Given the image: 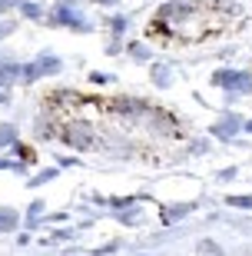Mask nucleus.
<instances>
[{
    "label": "nucleus",
    "instance_id": "obj_3",
    "mask_svg": "<svg viewBox=\"0 0 252 256\" xmlns=\"http://www.w3.org/2000/svg\"><path fill=\"white\" fill-rule=\"evenodd\" d=\"M37 66V74H56L60 70V60L56 57H40V64H33Z\"/></svg>",
    "mask_w": 252,
    "mask_h": 256
},
{
    "label": "nucleus",
    "instance_id": "obj_6",
    "mask_svg": "<svg viewBox=\"0 0 252 256\" xmlns=\"http://www.w3.org/2000/svg\"><path fill=\"white\" fill-rule=\"evenodd\" d=\"M199 253H203V256H223V250L216 246V243H203V246H199Z\"/></svg>",
    "mask_w": 252,
    "mask_h": 256
},
{
    "label": "nucleus",
    "instance_id": "obj_9",
    "mask_svg": "<svg viewBox=\"0 0 252 256\" xmlns=\"http://www.w3.org/2000/svg\"><path fill=\"white\" fill-rule=\"evenodd\" d=\"M47 180H53V170H47V173H40V176H33V186H40V183H47Z\"/></svg>",
    "mask_w": 252,
    "mask_h": 256
},
{
    "label": "nucleus",
    "instance_id": "obj_4",
    "mask_svg": "<svg viewBox=\"0 0 252 256\" xmlns=\"http://www.w3.org/2000/svg\"><path fill=\"white\" fill-rule=\"evenodd\" d=\"M13 140H17V130H13L10 124H3L0 126V146H10Z\"/></svg>",
    "mask_w": 252,
    "mask_h": 256
},
{
    "label": "nucleus",
    "instance_id": "obj_8",
    "mask_svg": "<svg viewBox=\"0 0 252 256\" xmlns=\"http://www.w3.org/2000/svg\"><path fill=\"white\" fill-rule=\"evenodd\" d=\"M229 203H233V206H252V196H233Z\"/></svg>",
    "mask_w": 252,
    "mask_h": 256
},
{
    "label": "nucleus",
    "instance_id": "obj_12",
    "mask_svg": "<svg viewBox=\"0 0 252 256\" xmlns=\"http://www.w3.org/2000/svg\"><path fill=\"white\" fill-rule=\"evenodd\" d=\"M0 104H7V94H3V90H0Z\"/></svg>",
    "mask_w": 252,
    "mask_h": 256
},
{
    "label": "nucleus",
    "instance_id": "obj_7",
    "mask_svg": "<svg viewBox=\"0 0 252 256\" xmlns=\"http://www.w3.org/2000/svg\"><path fill=\"white\" fill-rule=\"evenodd\" d=\"M23 14L37 20V17H40V7H37V4H23Z\"/></svg>",
    "mask_w": 252,
    "mask_h": 256
},
{
    "label": "nucleus",
    "instance_id": "obj_5",
    "mask_svg": "<svg viewBox=\"0 0 252 256\" xmlns=\"http://www.w3.org/2000/svg\"><path fill=\"white\" fill-rule=\"evenodd\" d=\"M13 76H17V66H0V86H10Z\"/></svg>",
    "mask_w": 252,
    "mask_h": 256
},
{
    "label": "nucleus",
    "instance_id": "obj_10",
    "mask_svg": "<svg viewBox=\"0 0 252 256\" xmlns=\"http://www.w3.org/2000/svg\"><path fill=\"white\" fill-rule=\"evenodd\" d=\"M10 30H13V24H0V40H3V37H7V34H10Z\"/></svg>",
    "mask_w": 252,
    "mask_h": 256
},
{
    "label": "nucleus",
    "instance_id": "obj_2",
    "mask_svg": "<svg viewBox=\"0 0 252 256\" xmlns=\"http://www.w3.org/2000/svg\"><path fill=\"white\" fill-rule=\"evenodd\" d=\"M10 230H17V213L0 206V233H10Z\"/></svg>",
    "mask_w": 252,
    "mask_h": 256
},
{
    "label": "nucleus",
    "instance_id": "obj_1",
    "mask_svg": "<svg viewBox=\"0 0 252 256\" xmlns=\"http://www.w3.org/2000/svg\"><path fill=\"white\" fill-rule=\"evenodd\" d=\"M63 140L70 143V146H76V150H93V130L86 124H70L63 126Z\"/></svg>",
    "mask_w": 252,
    "mask_h": 256
},
{
    "label": "nucleus",
    "instance_id": "obj_11",
    "mask_svg": "<svg viewBox=\"0 0 252 256\" xmlns=\"http://www.w3.org/2000/svg\"><path fill=\"white\" fill-rule=\"evenodd\" d=\"M7 7H10V0H0V14H3Z\"/></svg>",
    "mask_w": 252,
    "mask_h": 256
}]
</instances>
